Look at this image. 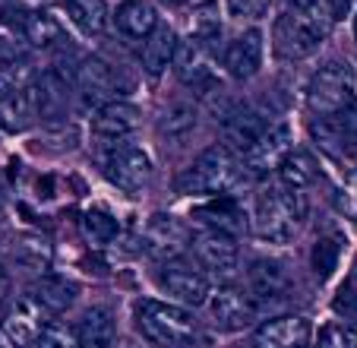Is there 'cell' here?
I'll list each match as a JSON object with an SVG mask.
<instances>
[{"label":"cell","mask_w":357,"mask_h":348,"mask_svg":"<svg viewBox=\"0 0 357 348\" xmlns=\"http://www.w3.org/2000/svg\"><path fill=\"white\" fill-rule=\"evenodd\" d=\"M307 212H310L307 194L278 181L257 196V206H253L250 219H253L257 238H263L269 244H288L301 231Z\"/></svg>","instance_id":"obj_1"},{"label":"cell","mask_w":357,"mask_h":348,"mask_svg":"<svg viewBox=\"0 0 357 348\" xmlns=\"http://www.w3.org/2000/svg\"><path fill=\"white\" fill-rule=\"evenodd\" d=\"M332 13L326 0L313 7H288L275 22V54L284 61H303L326 41L332 29Z\"/></svg>","instance_id":"obj_2"},{"label":"cell","mask_w":357,"mask_h":348,"mask_svg":"<svg viewBox=\"0 0 357 348\" xmlns=\"http://www.w3.org/2000/svg\"><path fill=\"white\" fill-rule=\"evenodd\" d=\"M247 187V171L225 146H212L177 177L181 194H237Z\"/></svg>","instance_id":"obj_3"},{"label":"cell","mask_w":357,"mask_h":348,"mask_svg":"<svg viewBox=\"0 0 357 348\" xmlns=\"http://www.w3.org/2000/svg\"><path fill=\"white\" fill-rule=\"evenodd\" d=\"M357 76L348 61H329L313 73L310 86H307V108L317 117H332V114L344 111L354 101Z\"/></svg>","instance_id":"obj_4"},{"label":"cell","mask_w":357,"mask_h":348,"mask_svg":"<svg viewBox=\"0 0 357 348\" xmlns=\"http://www.w3.org/2000/svg\"><path fill=\"white\" fill-rule=\"evenodd\" d=\"M136 323L139 333L146 335L152 345H181L190 335L196 333V320L177 304H165V301H139L136 307Z\"/></svg>","instance_id":"obj_5"},{"label":"cell","mask_w":357,"mask_h":348,"mask_svg":"<svg viewBox=\"0 0 357 348\" xmlns=\"http://www.w3.org/2000/svg\"><path fill=\"white\" fill-rule=\"evenodd\" d=\"M101 171L114 187L136 194V190L149 187L152 181V159L142 152L139 146L130 143H117V146H105V159H101Z\"/></svg>","instance_id":"obj_6"},{"label":"cell","mask_w":357,"mask_h":348,"mask_svg":"<svg viewBox=\"0 0 357 348\" xmlns=\"http://www.w3.org/2000/svg\"><path fill=\"white\" fill-rule=\"evenodd\" d=\"M158 282H162V288L171 298H177V301L187 304V307H199V304H206L212 295L209 275L202 273L199 266H193V263H183L181 256L168 260L158 269Z\"/></svg>","instance_id":"obj_7"},{"label":"cell","mask_w":357,"mask_h":348,"mask_svg":"<svg viewBox=\"0 0 357 348\" xmlns=\"http://www.w3.org/2000/svg\"><path fill=\"white\" fill-rule=\"evenodd\" d=\"M294 152V136H291L288 124H278L269 127L263 136L257 140V146L243 155V171L253 174V177H266V174L278 171L282 161Z\"/></svg>","instance_id":"obj_8"},{"label":"cell","mask_w":357,"mask_h":348,"mask_svg":"<svg viewBox=\"0 0 357 348\" xmlns=\"http://www.w3.org/2000/svg\"><path fill=\"white\" fill-rule=\"evenodd\" d=\"M266 130H269L266 117L247 105L231 108V111L222 117V143H225V149L234 155H247L250 149L257 146V140L266 133Z\"/></svg>","instance_id":"obj_9"},{"label":"cell","mask_w":357,"mask_h":348,"mask_svg":"<svg viewBox=\"0 0 357 348\" xmlns=\"http://www.w3.org/2000/svg\"><path fill=\"white\" fill-rule=\"evenodd\" d=\"M209 317L222 329H243L257 317V301L234 285H218L209 295Z\"/></svg>","instance_id":"obj_10"},{"label":"cell","mask_w":357,"mask_h":348,"mask_svg":"<svg viewBox=\"0 0 357 348\" xmlns=\"http://www.w3.org/2000/svg\"><path fill=\"white\" fill-rule=\"evenodd\" d=\"M142 124L139 117V108L130 105V101H108V105H101L92 117V133L98 143L105 146H117L123 143L130 133H136Z\"/></svg>","instance_id":"obj_11"},{"label":"cell","mask_w":357,"mask_h":348,"mask_svg":"<svg viewBox=\"0 0 357 348\" xmlns=\"http://www.w3.org/2000/svg\"><path fill=\"white\" fill-rule=\"evenodd\" d=\"M171 67L177 70L181 82L193 89H206V86H215V67H212V54L206 48V41L199 38H183L177 41V51H174V64Z\"/></svg>","instance_id":"obj_12"},{"label":"cell","mask_w":357,"mask_h":348,"mask_svg":"<svg viewBox=\"0 0 357 348\" xmlns=\"http://www.w3.org/2000/svg\"><path fill=\"white\" fill-rule=\"evenodd\" d=\"M193 256L196 266L206 269V275H228L237 269V241L218 231H199L193 238Z\"/></svg>","instance_id":"obj_13"},{"label":"cell","mask_w":357,"mask_h":348,"mask_svg":"<svg viewBox=\"0 0 357 348\" xmlns=\"http://www.w3.org/2000/svg\"><path fill=\"white\" fill-rule=\"evenodd\" d=\"M310 333L313 326L307 317H275V320H266L253 333V348H303L310 342Z\"/></svg>","instance_id":"obj_14"},{"label":"cell","mask_w":357,"mask_h":348,"mask_svg":"<svg viewBox=\"0 0 357 348\" xmlns=\"http://www.w3.org/2000/svg\"><path fill=\"white\" fill-rule=\"evenodd\" d=\"M247 282L253 301H278V298H284L291 291L288 266L282 260H272V256H259V260L250 263Z\"/></svg>","instance_id":"obj_15"},{"label":"cell","mask_w":357,"mask_h":348,"mask_svg":"<svg viewBox=\"0 0 357 348\" xmlns=\"http://www.w3.org/2000/svg\"><path fill=\"white\" fill-rule=\"evenodd\" d=\"M32 95H35V108H38L41 121H61L70 108L73 89L63 80L61 70H41L32 82Z\"/></svg>","instance_id":"obj_16"},{"label":"cell","mask_w":357,"mask_h":348,"mask_svg":"<svg viewBox=\"0 0 357 348\" xmlns=\"http://www.w3.org/2000/svg\"><path fill=\"white\" fill-rule=\"evenodd\" d=\"M259 67H263V35H259V29H247L225 51V73L243 82L250 76H257Z\"/></svg>","instance_id":"obj_17"},{"label":"cell","mask_w":357,"mask_h":348,"mask_svg":"<svg viewBox=\"0 0 357 348\" xmlns=\"http://www.w3.org/2000/svg\"><path fill=\"white\" fill-rule=\"evenodd\" d=\"M76 86H79L82 99L92 101V105H108L111 95L117 92V76H114V67L105 61H98V57H89V61L79 64V70H76Z\"/></svg>","instance_id":"obj_18"},{"label":"cell","mask_w":357,"mask_h":348,"mask_svg":"<svg viewBox=\"0 0 357 348\" xmlns=\"http://www.w3.org/2000/svg\"><path fill=\"white\" fill-rule=\"evenodd\" d=\"M193 215L206 225V231H218V235H228V238H234V241L247 231V215H243V209L237 206L231 196L209 200L206 206L196 209Z\"/></svg>","instance_id":"obj_19"},{"label":"cell","mask_w":357,"mask_h":348,"mask_svg":"<svg viewBox=\"0 0 357 348\" xmlns=\"http://www.w3.org/2000/svg\"><path fill=\"white\" fill-rule=\"evenodd\" d=\"M76 348H114L117 326L108 307H89L73 329Z\"/></svg>","instance_id":"obj_20"},{"label":"cell","mask_w":357,"mask_h":348,"mask_svg":"<svg viewBox=\"0 0 357 348\" xmlns=\"http://www.w3.org/2000/svg\"><path fill=\"white\" fill-rule=\"evenodd\" d=\"M114 26L123 38H142L155 32L158 26V13L149 0H123L121 7L114 10Z\"/></svg>","instance_id":"obj_21"},{"label":"cell","mask_w":357,"mask_h":348,"mask_svg":"<svg viewBox=\"0 0 357 348\" xmlns=\"http://www.w3.org/2000/svg\"><path fill=\"white\" fill-rule=\"evenodd\" d=\"M174 51H177L174 29H168V26L158 22L155 32L149 35L146 45H142V51H139V61H142V67H146V73L149 76H162L165 70L174 64Z\"/></svg>","instance_id":"obj_22"},{"label":"cell","mask_w":357,"mask_h":348,"mask_svg":"<svg viewBox=\"0 0 357 348\" xmlns=\"http://www.w3.org/2000/svg\"><path fill=\"white\" fill-rule=\"evenodd\" d=\"M35 117H38V108H35L32 89H20V92L0 99V130L3 133H22L32 127Z\"/></svg>","instance_id":"obj_23"},{"label":"cell","mask_w":357,"mask_h":348,"mask_svg":"<svg viewBox=\"0 0 357 348\" xmlns=\"http://www.w3.org/2000/svg\"><path fill=\"white\" fill-rule=\"evenodd\" d=\"M149 241H152V250L168 263L174 256H181L187 235H183L181 222H174L171 215H152V222H149Z\"/></svg>","instance_id":"obj_24"},{"label":"cell","mask_w":357,"mask_h":348,"mask_svg":"<svg viewBox=\"0 0 357 348\" xmlns=\"http://www.w3.org/2000/svg\"><path fill=\"white\" fill-rule=\"evenodd\" d=\"M35 301L47 310V314H63V310L73 307L76 301V285L61 275H45L35 288Z\"/></svg>","instance_id":"obj_25"},{"label":"cell","mask_w":357,"mask_h":348,"mask_svg":"<svg viewBox=\"0 0 357 348\" xmlns=\"http://www.w3.org/2000/svg\"><path fill=\"white\" fill-rule=\"evenodd\" d=\"M67 16L86 35H98L111 20L105 0H67Z\"/></svg>","instance_id":"obj_26"},{"label":"cell","mask_w":357,"mask_h":348,"mask_svg":"<svg viewBox=\"0 0 357 348\" xmlns=\"http://www.w3.org/2000/svg\"><path fill=\"white\" fill-rule=\"evenodd\" d=\"M38 333H41V326L35 323V317L20 307V310H13L10 320H3V326H0V342L7 348H32L35 342H38Z\"/></svg>","instance_id":"obj_27"},{"label":"cell","mask_w":357,"mask_h":348,"mask_svg":"<svg viewBox=\"0 0 357 348\" xmlns=\"http://www.w3.org/2000/svg\"><path fill=\"white\" fill-rule=\"evenodd\" d=\"M190 38L199 41H212L222 29V7L218 0H196L190 7Z\"/></svg>","instance_id":"obj_28"},{"label":"cell","mask_w":357,"mask_h":348,"mask_svg":"<svg viewBox=\"0 0 357 348\" xmlns=\"http://www.w3.org/2000/svg\"><path fill=\"white\" fill-rule=\"evenodd\" d=\"M16 263L26 273H45L47 263H51V244L41 235H22L16 244Z\"/></svg>","instance_id":"obj_29"},{"label":"cell","mask_w":357,"mask_h":348,"mask_svg":"<svg viewBox=\"0 0 357 348\" xmlns=\"http://www.w3.org/2000/svg\"><path fill=\"white\" fill-rule=\"evenodd\" d=\"M278 174H282V184H288V187L303 190L307 184L317 181V161H313L307 152H291L288 159L282 161Z\"/></svg>","instance_id":"obj_30"},{"label":"cell","mask_w":357,"mask_h":348,"mask_svg":"<svg viewBox=\"0 0 357 348\" xmlns=\"http://www.w3.org/2000/svg\"><path fill=\"white\" fill-rule=\"evenodd\" d=\"M22 41H29V45L35 48H47L54 45V38H61V26H57L54 16L47 13H29V20L22 22Z\"/></svg>","instance_id":"obj_31"},{"label":"cell","mask_w":357,"mask_h":348,"mask_svg":"<svg viewBox=\"0 0 357 348\" xmlns=\"http://www.w3.org/2000/svg\"><path fill=\"white\" fill-rule=\"evenodd\" d=\"M82 231L92 244H111L117 238V219L101 206H92L82 215Z\"/></svg>","instance_id":"obj_32"},{"label":"cell","mask_w":357,"mask_h":348,"mask_svg":"<svg viewBox=\"0 0 357 348\" xmlns=\"http://www.w3.org/2000/svg\"><path fill=\"white\" fill-rule=\"evenodd\" d=\"M338 256H342V241H338V238H319L310 250L313 273H317L319 279H329L332 269L338 266Z\"/></svg>","instance_id":"obj_33"},{"label":"cell","mask_w":357,"mask_h":348,"mask_svg":"<svg viewBox=\"0 0 357 348\" xmlns=\"http://www.w3.org/2000/svg\"><path fill=\"white\" fill-rule=\"evenodd\" d=\"M193 124H196V111H193V105H187V101L171 105L168 111H165V117H162V130H165V133H171V136L190 130Z\"/></svg>","instance_id":"obj_34"},{"label":"cell","mask_w":357,"mask_h":348,"mask_svg":"<svg viewBox=\"0 0 357 348\" xmlns=\"http://www.w3.org/2000/svg\"><path fill=\"white\" fill-rule=\"evenodd\" d=\"M38 348H76V335L70 333L63 323L51 320L47 326H41L38 333V342H35Z\"/></svg>","instance_id":"obj_35"},{"label":"cell","mask_w":357,"mask_h":348,"mask_svg":"<svg viewBox=\"0 0 357 348\" xmlns=\"http://www.w3.org/2000/svg\"><path fill=\"white\" fill-rule=\"evenodd\" d=\"M332 307H335V314H344V317H348V314H357V269L342 282V285H338Z\"/></svg>","instance_id":"obj_36"},{"label":"cell","mask_w":357,"mask_h":348,"mask_svg":"<svg viewBox=\"0 0 357 348\" xmlns=\"http://www.w3.org/2000/svg\"><path fill=\"white\" fill-rule=\"evenodd\" d=\"M26 89V70H22V61L16 64H0V99L10 92H20Z\"/></svg>","instance_id":"obj_37"},{"label":"cell","mask_w":357,"mask_h":348,"mask_svg":"<svg viewBox=\"0 0 357 348\" xmlns=\"http://www.w3.org/2000/svg\"><path fill=\"white\" fill-rule=\"evenodd\" d=\"M22 61V35L10 26H0V64Z\"/></svg>","instance_id":"obj_38"},{"label":"cell","mask_w":357,"mask_h":348,"mask_svg":"<svg viewBox=\"0 0 357 348\" xmlns=\"http://www.w3.org/2000/svg\"><path fill=\"white\" fill-rule=\"evenodd\" d=\"M335 206H338V212H342L344 219L357 222V174H354V177H351L348 184H344L342 190H338V196H335Z\"/></svg>","instance_id":"obj_39"},{"label":"cell","mask_w":357,"mask_h":348,"mask_svg":"<svg viewBox=\"0 0 357 348\" xmlns=\"http://www.w3.org/2000/svg\"><path fill=\"white\" fill-rule=\"evenodd\" d=\"M228 3H231V13L243 16V20H263L272 7V0H228Z\"/></svg>","instance_id":"obj_40"},{"label":"cell","mask_w":357,"mask_h":348,"mask_svg":"<svg viewBox=\"0 0 357 348\" xmlns=\"http://www.w3.org/2000/svg\"><path fill=\"white\" fill-rule=\"evenodd\" d=\"M319 348H344V329L326 326L323 329V339H319Z\"/></svg>","instance_id":"obj_41"},{"label":"cell","mask_w":357,"mask_h":348,"mask_svg":"<svg viewBox=\"0 0 357 348\" xmlns=\"http://www.w3.org/2000/svg\"><path fill=\"white\" fill-rule=\"evenodd\" d=\"M326 7H329L332 20H342V16H344V13H348V7H351V0H326Z\"/></svg>","instance_id":"obj_42"},{"label":"cell","mask_w":357,"mask_h":348,"mask_svg":"<svg viewBox=\"0 0 357 348\" xmlns=\"http://www.w3.org/2000/svg\"><path fill=\"white\" fill-rule=\"evenodd\" d=\"M344 348H357V323L344 329Z\"/></svg>","instance_id":"obj_43"},{"label":"cell","mask_w":357,"mask_h":348,"mask_svg":"<svg viewBox=\"0 0 357 348\" xmlns=\"http://www.w3.org/2000/svg\"><path fill=\"white\" fill-rule=\"evenodd\" d=\"M7 291H10V279H7V273L0 269V304L7 301Z\"/></svg>","instance_id":"obj_44"},{"label":"cell","mask_w":357,"mask_h":348,"mask_svg":"<svg viewBox=\"0 0 357 348\" xmlns=\"http://www.w3.org/2000/svg\"><path fill=\"white\" fill-rule=\"evenodd\" d=\"M291 7H313V3H319V0H288Z\"/></svg>","instance_id":"obj_45"},{"label":"cell","mask_w":357,"mask_h":348,"mask_svg":"<svg viewBox=\"0 0 357 348\" xmlns=\"http://www.w3.org/2000/svg\"><path fill=\"white\" fill-rule=\"evenodd\" d=\"M171 3H187V0H171Z\"/></svg>","instance_id":"obj_46"},{"label":"cell","mask_w":357,"mask_h":348,"mask_svg":"<svg viewBox=\"0 0 357 348\" xmlns=\"http://www.w3.org/2000/svg\"><path fill=\"white\" fill-rule=\"evenodd\" d=\"M354 38H357V20H354Z\"/></svg>","instance_id":"obj_47"}]
</instances>
